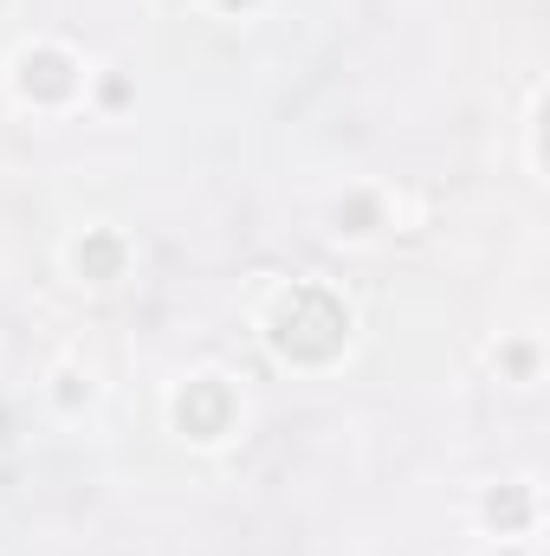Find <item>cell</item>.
<instances>
[{"instance_id":"6da1fadb","label":"cell","mask_w":550,"mask_h":556,"mask_svg":"<svg viewBox=\"0 0 550 556\" xmlns=\"http://www.w3.org/2000/svg\"><path fill=\"white\" fill-rule=\"evenodd\" d=\"M278 350L285 356H330L337 343H343V311L324 298V291H291L285 304H278Z\"/></svg>"},{"instance_id":"7a4b0ae2","label":"cell","mask_w":550,"mask_h":556,"mask_svg":"<svg viewBox=\"0 0 550 556\" xmlns=\"http://www.w3.org/2000/svg\"><path fill=\"white\" fill-rule=\"evenodd\" d=\"M221 420H227V389L201 382V389L182 395V427H188V433H221Z\"/></svg>"},{"instance_id":"3957f363","label":"cell","mask_w":550,"mask_h":556,"mask_svg":"<svg viewBox=\"0 0 550 556\" xmlns=\"http://www.w3.org/2000/svg\"><path fill=\"white\" fill-rule=\"evenodd\" d=\"M26 91H39V98H59V91H72V65H65L59 52H39V59H26Z\"/></svg>"},{"instance_id":"277c9868","label":"cell","mask_w":550,"mask_h":556,"mask_svg":"<svg viewBox=\"0 0 550 556\" xmlns=\"http://www.w3.org/2000/svg\"><path fill=\"white\" fill-rule=\"evenodd\" d=\"M78 266H91V273H111V266H117V247H111V240H91V247H78Z\"/></svg>"},{"instance_id":"5b68a950","label":"cell","mask_w":550,"mask_h":556,"mask_svg":"<svg viewBox=\"0 0 550 556\" xmlns=\"http://www.w3.org/2000/svg\"><path fill=\"white\" fill-rule=\"evenodd\" d=\"M492 518H505V525H518V518H525V498H492Z\"/></svg>"}]
</instances>
